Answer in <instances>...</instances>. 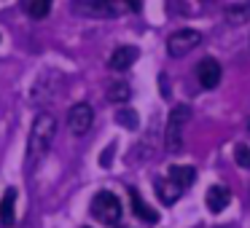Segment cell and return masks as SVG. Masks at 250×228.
Here are the masks:
<instances>
[{
  "label": "cell",
  "instance_id": "6da1fadb",
  "mask_svg": "<svg viewBox=\"0 0 250 228\" xmlns=\"http://www.w3.org/2000/svg\"><path fill=\"white\" fill-rule=\"evenodd\" d=\"M54 137H57V118L51 113H38L27 137V161H35V158L43 156L51 148Z\"/></svg>",
  "mask_w": 250,
  "mask_h": 228
},
{
  "label": "cell",
  "instance_id": "ffe728a7",
  "mask_svg": "<svg viewBox=\"0 0 250 228\" xmlns=\"http://www.w3.org/2000/svg\"><path fill=\"white\" fill-rule=\"evenodd\" d=\"M248 129H250V118H248Z\"/></svg>",
  "mask_w": 250,
  "mask_h": 228
},
{
  "label": "cell",
  "instance_id": "52a82bcc",
  "mask_svg": "<svg viewBox=\"0 0 250 228\" xmlns=\"http://www.w3.org/2000/svg\"><path fill=\"white\" fill-rule=\"evenodd\" d=\"M221 76H223V70H221V65H218V59L215 57H205V59L196 65V78H199V86L202 89H215L218 83H221Z\"/></svg>",
  "mask_w": 250,
  "mask_h": 228
},
{
  "label": "cell",
  "instance_id": "7a4b0ae2",
  "mask_svg": "<svg viewBox=\"0 0 250 228\" xmlns=\"http://www.w3.org/2000/svg\"><path fill=\"white\" fill-rule=\"evenodd\" d=\"M140 0H76L73 8L76 14H83V17H121L126 11H140Z\"/></svg>",
  "mask_w": 250,
  "mask_h": 228
},
{
  "label": "cell",
  "instance_id": "ba28073f",
  "mask_svg": "<svg viewBox=\"0 0 250 228\" xmlns=\"http://www.w3.org/2000/svg\"><path fill=\"white\" fill-rule=\"evenodd\" d=\"M137 57H140V49H137V46H119V49L110 54L108 67L116 70V73H124V70H129V67L137 62Z\"/></svg>",
  "mask_w": 250,
  "mask_h": 228
},
{
  "label": "cell",
  "instance_id": "8992f818",
  "mask_svg": "<svg viewBox=\"0 0 250 228\" xmlns=\"http://www.w3.org/2000/svg\"><path fill=\"white\" fill-rule=\"evenodd\" d=\"M94 124V108L89 102H76L70 110H67V129L76 137L86 134Z\"/></svg>",
  "mask_w": 250,
  "mask_h": 228
},
{
  "label": "cell",
  "instance_id": "e0dca14e",
  "mask_svg": "<svg viewBox=\"0 0 250 228\" xmlns=\"http://www.w3.org/2000/svg\"><path fill=\"white\" fill-rule=\"evenodd\" d=\"M27 11H30V17H33V19H43V17H49V11H51V0H30Z\"/></svg>",
  "mask_w": 250,
  "mask_h": 228
},
{
  "label": "cell",
  "instance_id": "2e32d148",
  "mask_svg": "<svg viewBox=\"0 0 250 228\" xmlns=\"http://www.w3.org/2000/svg\"><path fill=\"white\" fill-rule=\"evenodd\" d=\"M116 121H119L124 129H137V126H140V118H137V113L132 108H119L116 110Z\"/></svg>",
  "mask_w": 250,
  "mask_h": 228
},
{
  "label": "cell",
  "instance_id": "3957f363",
  "mask_svg": "<svg viewBox=\"0 0 250 228\" xmlns=\"http://www.w3.org/2000/svg\"><path fill=\"white\" fill-rule=\"evenodd\" d=\"M89 212H92V217L97 223H103V226H119L121 223V215H124V207H121L119 196L110 193V190H100L97 196L92 199V204H89Z\"/></svg>",
  "mask_w": 250,
  "mask_h": 228
},
{
  "label": "cell",
  "instance_id": "277c9868",
  "mask_svg": "<svg viewBox=\"0 0 250 228\" xmlns=\"http://www.w3.org/2000/svg\"><path fill=\"white\" fill-rule=\"evenodd\" d=\"M188 118H191L188 105H178V108L169 110L167 132H164V148L169 153H180V148H183V126L188 124Z\"/></svg>",
  "mask_w": 250,
  "mask_h": 228
},
{
  "label": "cell",
  "instance_id": "9c48e42d",
  "mask_svg": "<svg viewBox=\"0 0 250 228\" xmlns=\"http://www.w3.org/2000/svg\"><path fill=\"white\" fill-rule=\"evenodd\" d=\"M153 188H156L159 201H162V204H167V207H172L175 201L183 196V188H180L178 183H172L169 177H159L156 183H153Z\"/></svg>",
  "mask_w": 250,
  "mask_h": 228
},
{
  "label": "cell",
  "instance_id": "d6986e66",
  "mask_svg": "<svg viewBox=\"0 0 250 228\" xmlns=\"http://www.w3.org/2000/svg\"><path fill=\"white\" fill-rule=\"evenodd\" d=\"M205 3H215V0H205Z\"/></svg>",
  "mask_w": 250,
  "mask_h": 228
},
{
  "label": "cell",
  "instance_id": "5b68a950",
  "mask_svg": "<svg viewBox=\"0 0 250 228\" xmlns=\"http://www.w3.org/2000/svg\"><path fill=\"white\" fill-rule=\"evenodd\" d=\"M199 43H202V33H199V30L183 27V30H178V33H172L167 38V54L175 57V59H180V57L191 54Z\"/></svg>",
  "mask_w": 250,
  "mask_h": 228
},
{
  "label": "cell",
  "instance_id": "9a60e30c",
  "mask_svg": "<svg viewBox=\"0 0 250 228\" xmlns=\"http://www.w3.org/2000/svg\"><path fill=\"white\" fill-rule=\"evenodd\" d=\"M250 19V0L248 3H234V6L226 8V22L231 24H242Z\"/></svg>",
  "mask_w": 250,
  "mask_h": 228
},
{
  "label": "cell",
  "instance_id": "44dd1931",
  "mask_svg": "<svg viewBox=\"0 0 250 228\" xmlns=\"http://www.w3.org/2000/svg\"><path fill=\"white\" fill-rule=\"evenodd\" d=\"M0 43H3V35H0Z\"/></svg>",
  "mask_w": 250,
  "mask_h": 228
},
{
  "label": "cell",
  "instance_id": "8fae6325",
  "mask_svg": "<svg viewBox=\"0 0 250 228\" xmlns=\"http://www.w3.org/2000/svg\"><path fill=\"white\" fill-rule=\"evenodd\" d=\"M205 199H207V209L210 212H223L229 207V201H231V190L226 185H210Z\"/></svg>",
  "mask_w": 250,
  "mask_h": 228
},
{
  "label": "cell",
  "instance_id": "5bb4252c",
  "mask_svg": "<svg viewBox=\"0 0 250 228\" xmlns=\"http://www.w3.org/2000/svg\"><path fill=\"white\" fill-rule=\"evenodd\" d=\"M129 97H132L129 83L116 81V83H110V86H108V99H110L113 105H126V102H129Z\"/></svg>",
  "mask_w": 250,
  "mask_h": 228
},
{
  "label": "cell",
  "instance_id": "ac0fdd59",
  "mask_svg": "<svg viewBox=\"0 0 250 228\" xmlns=\"http://www.w3.org/2000/svg\"><path fill=\"white\" fill-rule=\"evenodd\" d=\"M234 161H237V167H242V169H250V145H245V142H239V145L234 148Z\"/></svg>",
  "mask_w": 250,
  "mask_h": 228
},
{
  "label": "cell",
  "instance_id": "7c38bea8",
  "mask_svg": "<svg viewBox=\"0 0 250 228\" xmlns=\"http://www.w3.org/2000/svg\"><path fill=\"white\" fill-rule=\"evenodd\" d=\"M129 199H132V212H135L137 217H140L143 223H148V226H153V223L159 220V215H156V209H151V207L146 204V201H143V196L137 193L135 188L129 190Z\"/></svg>",
  "mask_w": 250,
  "mask_h": 228
},
{
  "label": "cell",
  "instance_id": "4fadbf2b",
  "mask_svg": "<svg viewBox=\"0 0 250 228\" xmlns=\"http://www.w3.org/2000/svg\"><path fill=\"white\" fill-rule=\"evenodd\" d=\"M167 177L172 180V183H178L180 188H191L194 185V180H196V169L194 167H188V164H175V167H169V172H167Z\"/></svg>",
  "mask_w": 250,
  "mask_h": 228
},
{
  "label": "cell",
  "instance_id": "30bf717a",
  "mask_svg": "<svg viewBox=\"0 0 250 228\" xmlns=\"http://www.w3.org/2000/svg\"><path fill=\"white\" fill-rule=\"evenodd\" d=\"M17 223V188H8L0 199V226L11 228Z\"/></svg>",
  "mask_w": 250,
  "mask_h": 228
}]
</instances>
